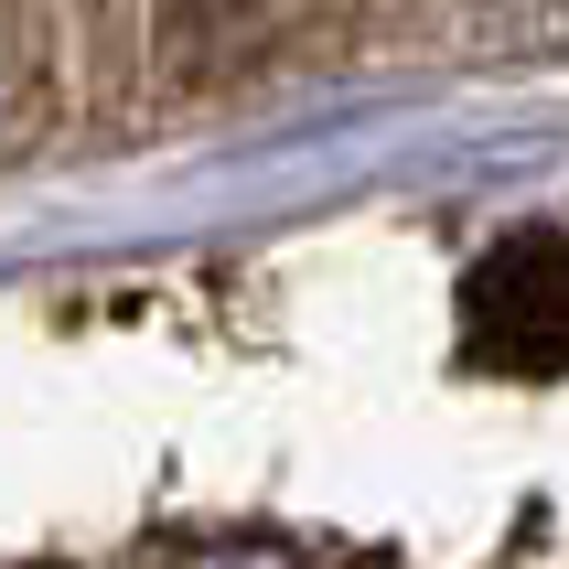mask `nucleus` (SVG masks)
<instances>
[{"label":"nucleus","instance_id":"obj_1","mask_svg":"<svg viewBox=\"0 0 569 569\" xmlns=\"http://www.w3.org/2000/svg\"><path fill=\"white\" fill-rule=\"evenodd\" d=\"M462 322H473L483 366L559 377V366H569V248H548V237L495 248L473 280H462Z\"/></svg>","mask_w":569,"mask_h":569}]
</instances>
